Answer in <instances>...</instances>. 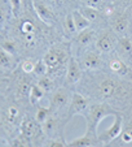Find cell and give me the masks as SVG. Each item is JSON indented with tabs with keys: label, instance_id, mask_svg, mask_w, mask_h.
Here are the masks:
<instances>
[{
	"label": "cell",
	"instance_id": "cell-38",
	"mask_svg": "<svg viewBox=\"0 0 132 147\" xmlns=\"http://www.w3.org/2000/svg\"><path fill=\"white\" fill-rule=\"evenodd\" d=\"M51 1H62V0H51Z\"/></svg>",
	"mask_w": 132,
	"mask_h": 147
},
{
	"label": "cell",
	"instance_id": "cell-23",
	"mask_svg": "<svg viewBox=\"0 0 132 147\" xmlns=\"http://www.w3.org/2000/svg\"><path fill=\"white\" fill-rule=\"evenodd\" d=\"M48 65L45 64V61H44V59H41V60H38L35 63V67H34V73H35L38 77H44V76L48 73Z\"/></svg>",
	"mask_w": 132,
	"mask_h": 147
},
{
	"label": "cell",
	"instance_id": "cell-14",
	"mask_svg": "<svg viewBox=\"0 0 132 147\" xmlns=\"http://www.w3.org/2000/svg\"><path fill=\"white\" fill-rule=\"evenodd\" d=\"M21 134L23 138L26 139H31L35 136V124L33 120H23L21 124Z\"/></svg>",
	"mask_w": 132,
	"mask_h": 147
},
{
	"label": "cell",
	"instance_id": "cell-33",
	"mask_svg": "<svg viewBox=\"0 0 132 147\" xmlns=\"http://www.w3.org/2000/svg\"><path fill=\"white\" fill-rule=\"evenodd\" d=\"M82 1L87 7H92V8H96V9L99 8L102 3V0H82Z\"/></svg>",
	"mask_w": 132,
	"mask_h": 147
},
{
	"label": "cell",
	"instance_id": "cell-5",
	"mask_svg": "<svg viewBox=\"0 0 132 147\" xmlns=\"http://www.w3.org/2000/svg\"><path fill=\"white\" fill-rule=\"evenodd\" d=\"M115 36H114L113 31H104L100 34V36L96 40V47L100 52H110L113 51V48L115 47Z\"/></svg>",
	"mask_w": 132,
	"mask_h": 147
},
{
	"label": "cell",
	"instance_id": "cell-26",
	"mask_svg": "<svg viewBox=\"0 0 132 147\" xmlns=\"http://www.w3.org/2000/svg\"><path fill=\"white\" fill-rule=\"evenodd\" d=\"M38 85H39V86H40L45 92H48V91H51V90H52L53 81L51 80V78H48L47 76H44V77H40V80H39Z\"/></svg>",
	"mask_w": 132,
	"mask_h": 147
},
{
	"label": "cell",
	"instance_id": "cell-35",
	"mask_svg": "<svg viewBox=\"0 0 132 147\" xmlns=\"http://www.w3.org/2000/svg\"><path fill=\"white\" fill-rule=\"evenodd\" d=\"M22 38H23V40L26 43H31L35 39V36H34V33H30V34H22Z\"/></svg>",
	"mask_w": 132,
	"mask_h": 147
},
{
	"label": "cell",
	"instance_id": "cell-13",
	"mask_svg": "<svg viewBox=\"0 0 132 147\" xmlns=\"http://www.w3.org/2000/svg\"><path fill=\"white\" fill-rule=\"evenodd\" d=\"M71 14H73V18H74V24H75V28H77V31H82V30H84V29L89 28L91 21L85 18L80 11H74Z\"/></svg>",
	"mask_w": 132,
	"mask_h": 147
},
{
	"label": "cell",
	"instance_id": "cell-32",
	"mask_svg": "<svg viewBox=\"0 0 132 147\" xmlns=\"http://www.w3.org/2000/svg\"><path fill=\"white\" fill-rule=\"evenodd\" d=\"M122 139H123L124 143H132V128H128L123 131Z\"/></svg>",
	"mask_w": 132,
	"mask_h": 147
},
{
	"label": "cell",
	"instance_id": "cell-29",
	"mask_svg": "<svg viewBox=\"0 0 132 147\" xmlns=\"http://www.w3.org/2000/svg\"><path fill=\"white\" fill-rule=\"evenodd\" d=\"M18 116H19V111L17 109V107H11V108L8 109L7 117H8V121L9 122H14Z\"/></svg>",
	"mask_w": 132,
	"mask_h": 147
},
{
	"label": "cell",
	"instance_id": "cell-20",
	"mask_svg": "<svg viewBox=\"0 0 132 147\" xmlns=\"http://www.w3.org/2000/svg\"><path fill=\"white\" fill-rule=\"evenodd\" d=\"M80 12H82L83 16H84L87 20H89L91 22H93V21H96V20L99 18V11H97L96 8H92V7L85 5L80 9Z\"/></svg>",
	"mask_w": 132,
	"mask_h": 147
},
{
	"label": "cell",
	"instance_id": "cell-21",
	"mask_svg": "<svg viewBox=\"0 0 132 147\" xmlns=\"http://www.w3.org/2000/svg\"><path fill=\"white\" fill-rule=\"evenodd\" d=\"M51 113H52V108H51V107H40V108L38 109V112H36V117H35L36 122L43 124V122L51 116Z\"/></svg>",
	"mask_w": 132,
	"mask_h": 147
},
{
	"label": "cell",
	"instance_id": "cell-25",
	"mask_svg": "<svg viewBox=\"0 0 132 147\" xmlns=\"http://www.w3.org/2000/svg\"><path fill=\"white\" fill-rule=\"evenodd\" d=\"M63 26H65V30L69 34H74L77 31V28H75L74 24V18H73V14H67V17L65 18V22H63Z\"/></svg>",
	"mask_w": 132,
	"mask_h": 147
},
{
	"label": "cell",
	"instance_id": "cell-7",
	"mask_svg": "<svg viewBox=\"0 0 132 147\" xmlns=\"http://www.w3.org/2000/svg\"><path fill=\"white\" fill-rule=\"evenodd\" d=\"M34 9H35L38 17L47 25H52L56 21V16L53 14V12L48 8L47 5L41 1H34Z\"/></svg>",
	"mask_w": 132,
	"mask_h": 147
},
{
	"label": "cell",
	"instance_id": "cell-4",
	"mask_svg": "<svg viewBox=\"0 0 132 147\" xmlns=\"http://www.w3.org/2000/svg\"><path fill=\"white\" fill-rule=\"evenodd\" d=\"M89 106V102L85 96H83L79 92H74L71 100L69 103V111H67V119H71L75 115H82L83 112L87 109V107Z\"/></svg>",
	"mask_w": 132,
	"mask_h": 147
},
{
	"label": "cell",
	"instance_id": "cell-15",
	"mask_svg": "<svg viewBox=\"0 0 132 147\" xmlns=\"http://www.w3.org/2000/svg\"><path fill=\"white\" fill-rule=\"evenodd\" d=\"M43 130H44V133L47 134L48 137H53L56 133H57V128H58V122H57V120L55 119V117H52V116H49L45 121L43 122Z\"/></svg>",
	"mask_w": 132,
	"mask_h": 147
},
{
	"label": "cell",
	"instance_id": "cell-11",
	"mask_svg": "<svg viewBox=\"0 0 132 147\" xmlns=\"http://www.w3.org/2000/svg\"><path fill=\"white\" fill-rule=\"evenodd\" d=\"M99 91L102 98H111L117 92V85L111 80H104L99 86Z\"/></svg>",
	"mask_w": 132,
	"mask_h": 147
},
{
	"label": "cell",
	"instance_id": "cell-6",
	"mask_svg": "<svg viewBox=\"0 0 132 147\" xmlns=\"http://www.w3.org/2000/svg\"><path fill=\"white\" fill-rule=\"evenodd\" d=\"M82 77V69L77 59L70 57L67 61V69H66V82L74 85Z\"/></svg>",
	"mask_w": 132,
	"mask_h": 147
},
{
	"label": "cell",
	"instance_id": "cell-8",
	"mask_svg": "<svg viewBox=\"0 0 132 147\" xmlns=\"http://www.w3.org/2000/svg\"><path fill=\"white\" fill-rule=\"evenodd\" d=\"M99 139H97V136L91 131H88L82 137H78V138L73 139V141L67 142V146L71 147H89V146H95V143H97Z\"/></svg>",
	"mask_w": 132,
	"mask_h": 147
},
{
	"label": "cell",
	"instance_id": "cell-12",
	"mask_svg": "<svg viewBox=\"0 0 132 147\" xmlns=\"http://www.w3.org/2000/svg\"><path fill=\"white\" fill-rule=\"evenodd\" d=\"M95 36H96L95 30H91V29H84V30L79 31V34H78V36H77V42L79 43L80 46L85 47V46L91 45L92 42H93Z\"/></svg>",
	"mask_w": 132,
	"mask_h": 147
},
{
	"label": "cell",
	"instance_id": "cell-24",
	"mask_svg": "<svg viewBox=\"0 0 132 147\" xmlns=\"http://www.w3.org/2000/svg\"><path fill=\"white\" fill-rule=\"evenodd\" d=\"M31 86H33V85L30 83V81L23 78V80L18 83V94L22 95V96H29V95H30Z\"/></svg>",
	"mask_w": 132,
	"mask_h": 147
},
{
	"label": "cell",
	"instance_id": "cell-37",
	"mask_svg": "<svg viewBox=\"0 0 132 147\" xmlns=\"http://www.w3.org/2000/svg\"><path fill=\"white\" fill-rule=\"evenodd\" d=\"M4 21H5V9L0 7V25H3Z\"/></svg>",
	"mask_w": 132,
	"mask_h": 147
},
{
	"label": "cell",
	"instance_id": "cell-19",
	"mask_svg": "<svg viewBox=\"0 0 132 147\" xmlns=\"http://www.w3.org/2000/svg\"><path fill=\"white\" fill-rule=\"evenodd\" d=\"M118 48L124 53H128V55H132V40L127 36H121L118 39Z\"/></svg>",
	"mask_w": 132,
	"mask_h": 147
},
{
	"label": "cell",
	"instance_id": "cell-34",
	"mask_svg": "<svg viewBox=\"0 0 132 147\" xmlns=\"http://www.w3.org/2000/svg\"><path fill=\"white\" fill-rule=\"evenodd\" d=\"M47 146H49V147H63V146H67V143H66L65 141H62V139H53V141L48 142Z\"/></svg>",
	"mask_w": 132,
	"mask_h": 147
},
{
	"label": "cell",
	"instance_id": "cell-27",
	"mask_svg": "<svg viewBox=\"0 0 132 147\" xmlns=\"http://www.w3.org/2000/svg\"><path fill=\"white\" fill-rule=\"evenodd\" d=\"M1 48H3L4 51H7L8 53H11V55H14L17 51L16 43H14L13 40H4L3 43H1Z\"/></svg>",
	"mask_w": 132,
	"mask_h": 147
},
{
	"label": "cell",
	"instance_id": "cell-16",
	"mask_svg": "<svg viewBox=\"0 0 132 147\" xmlns=\"http://www.w3.org/2000/svg\"><path fill=\"white\" fill-rule=\"evenodd\" d=\"M110 69L113 70L114 73H117V74H121V76H126L127 73L129 72L128 67H127L126 64H124L122 60H119V59H113V60L110 61Z\"/></svg>",
	"mask_w": 132,
	"mask_h": 147
},
{
	"label": "cell",
	"instance_id": "cell-2",
	"mask_svg": "<svg viewBox=\"0 0 132 147\" xmlns=\"http://www.w3.org/2000/svg\"><path fill=\"white\" fill-rule=\"evenodd\" d=\"M122 126H123V119H122L121 113L117 112L114 115V122L111 124L109 129L104 130L100 136H97V139H99L100 143L107 144L110 142H113L117 137H119L122 134Z\"/></svg>",
	"mask_w": 132,
	"mask_h": 147
},
{
	"label": "cell",
	"instance_id": "cell-9",
	"mask_svg": "<svg viewBox=\"0 0 132 147\" xmlns=\"http://www.w3.org/2000/svg\"><path fill=\"white\" fill-rule=\"evenodd\" d=\"M67 103H69V91L66 89H58L52 96L51 108H52V111L53 109H58L61 107L66 106Z\"/></svg>",
	"mask_w": 132,
	"mask_h": 147
},
{
	"label": "cell",
	"instance_id": "cell-31",
	"mask_svg": "<svg viewBox=\"0 0 132 147\" xmlns=\"http://www.w3.org/2000/svg\"><path fill=\"white\" fill-rule=\"evenodd\" d=\"M34 67H35V64H34L31 60H26L23 61V64H22V70L25 73H31L34 72Z\"/></svg>",
	"mask_w": 132,
	"mask_h": 147
},
{
	"label": "cell",
	"instance_id": "cell-3",
	"mask_svg": "<svg viewBox=\"0 0 132 147\" xmlns=\"http://www.w3.org/2000/svg\"><path fill=\"white\" fill-rule=\"evenodd\" d=\"M67 60V55H66L65 50L61 48H51L45 56H44V61L48 65L49 70H56L60 67H62L63 63Z\"/></svg>",
	"mask_w": 132,
	"mask_h": 147
},
{
	"label": "cell",
	"instance_id": "cell-17",
	"mask_svg": "<svg viewBox=\"0 0 132 147\" xmlns=\"http://www.w3.org/2000/svg\"><path fill=\"white\" fill-rule=\"evenodd\" d=\"M127 28H128V20H127V17H124V16L118 17L113 24V31L117 34L124 33V31L127 30Z\"/></svg>",
	"mask_w": 132,
	"mask_h": 147
},
{
	"label": "cell",
	"instance_id": "cell-18",
	"mask_svg": "<svg viewBox=\"0 0 132 147\" xmlns=\"http://www.w3.org/2000/svg\"><path fill=\"white\" fill-rule=\"evenodd\" d=\"M44 94H45V91H44V90L41 89L40 86H39L38 83H35V85H33V86H31V90H30V95H29V98H30V102H31V104H33V103L39 102V100H40V99H43Z\"/></svg>",
	"mask_w": 132,
	"mask_h": 147
},
{
	"label": "cell",
	"instance_id": "cell-10",
	"mask_svg": "<svg viewBox=\"0 0 132 147\" xmlns=\"http://www.w3.org/2000/svg\"><path fill=\"white\" fill-rule=\"evenodd\" d=\"M82 65L83 68H85L88 70L99 69L100 65H101V59L95 52H87L82 57Z\"/></svg>",
	"mask_w": 132,
	"mask_h": 147
},
{
	"label": "cell",
	"instance_id": "cell-28",
	"mask_svg": "<svg viewBox=\"0 0 132 147\" xmlns=\"http://www.w3.org/2000/svg\"><path fill=\"white\" fill-rule=\"evenodd\" d=\"M9 3H11V8H12V12H13V16L18 17L19 11H21L22 1L21 0H9Z\"/></svg>",
	"mask_w": 132,
	"mask_h": 147
},
{
	"label": "cell",
	"instance_id": "cell-22",
	"mask_svg": "<svg viewBox=\"0 0 132 147\" xmlns=\"http://www.w3.org/2000/svg\"><path fill=\"white\" fill-rule=\"evenodd\" d=\"M12 64H13V57H12V55L1 48V50H0V67L8 69V68L12 67Z\"/></svg>",
	"mask_w": 132,
	"mask_h": 147
},
{
	"label": "cell",
	"instance_id": "cell-30",
	"mask_svg": "<svg viewBox=\"0 0 132 147\" xmlns=\"http://www.w3.org/2000/svg\"><path fill=\"white\" fill-rule=\"evenodd\" d=\"M21 33L22 34L34 33V25L30 22V21H25V22H22V25H21Z\"/></svg>",
	"mask_w": 132,
	"mask_h": 147
},
{
	"label": "cell",
	"instance_id": "cell-36",
	"mask_svg": "<svg viewBox=\"0 0 132 147\" xmlns=\"http://www.w3.org/2000/svg\"><path fill=\"white\" fill-rule=\"evenodd\" d=\"M12 146H26V142L23 141L21 137V138H18V139H14V141L12 142Z\"/></svg>",
	"mask_w": 132,
	"mask_h": 147
},
{
	"label": "cell",
	"instance_id": "cell-1",
	"mask_svg": "<svg viewBox=\"0 0 132 147\" xmlns=\"http://www.w3.org/2000/svg\"><path fill=\"white\" fill-rule=\"evenodd\" d=\"M115 113L117 111L111 108L107 103H93V104H89L82 115L85 117V121H87V130L97 136V128L100 122L105 117Z\"/></svg>",
	"mask_w": 132,
	"mask_h": 147
}]
</instances>
